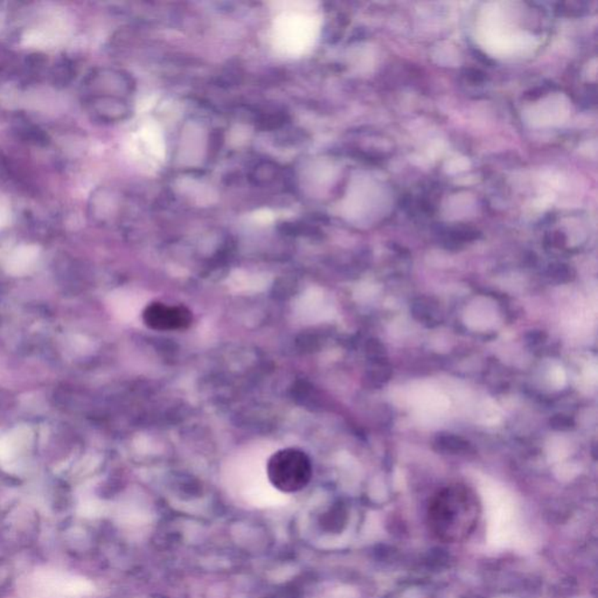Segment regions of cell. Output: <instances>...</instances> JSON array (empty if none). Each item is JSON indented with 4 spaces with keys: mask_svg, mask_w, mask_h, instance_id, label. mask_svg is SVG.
Segmentation results:
<instances>
[{
    "mask_svg": "<svg viewBox=\"0 0 598 598\" xmlns=\"http://www.w3.org/2000/svg\"><path fill=\"white\" fill-rule=\"evenodd\" d=\"M314 468L307 452L285 447L271 454L267 475L271 485L283 493H297L309 485Z\"/></svg>",
    "mask_w": 598,
    "mask_h": 598,
    "instance_id": "7a4b0ae2",
    "label": "cell"
},
{
    "mask_svg": "<svg viewBox=\"0 0 598 598\" xmlns=\"http://www.w3.org/2000/svg\"><path fill=\"white\" fill-rule=\"evenodd\" d=\"M13 132L17 135L19 139L25 141L27 144L36 145V146H46L49 143V137L40 126L29 122H19L13 128Z\"/></svg>",
    "mask_w": 598,
    "mask_h": 598,
    "instance_id": "52a82bcc",
    "label": "cell"
},
{
    "mask_svg": "<svg viewBox=\"0 0 598 598\" xmlns=\"http://www.w3.org/2000/svg\"><path fill=\"white\" fill-rule=\"evenodd\" d=\"M480 516V504L476 497L461 487H450L431 501L428 526L436 540L457 544L473 534Z\"/></svg>",
    "mask_w": 598,
    "mask_h": 598,
    "instance_id": "6da1fadb",
    "label": "cell"
},
{
    "mask_svg": "<svg viewBox=\"0 0 598 598\" xmlns=\"http://www.w3.org/2000/svg\"><path fill=\"white\" fill-rule=\"evenodd\" d=\"M136 89V82L129 72L114 68H95L83 79L82 98L89 96H118L130 98Z\"/></svg>",
    "mask_w": 598,
    "mask_h": 598,
    "instance_id": "3957f363",
    "label": "cell"
},
{
    "mask_svg": "<svg viewBox=\"0 0 598 598\" xmlns=\"http://www.w3.org/2000/svg\"><path fill=\"white\" fill-rule=\"evenodd\" d=\"M82 103L89 117L102 124L124 122L134 112L130 98L118 96H89L82 98Z\"/></svg>",
    "mask_w": 598,
    "mask_h": 598,
    "instance_id": "5b68a950",
    "label": "cell"
},
{
    "mask_svg": "<svg viewBox=\"0 0 598 598\" xmlns=\"http://www.w3.org/2000/svg\"><path fill=\"white\" fill-rule=\"evenodd\" d=\"M304 141V135L303 132H300V131H290V132H286L285 131V137L283 136H279L277 138V141H283V145L284 146H289V145H296L297 143H300V141Z\"/></svg>",
    "mask_w": 598,
    "mask_h": 598,
    "instance_id": "8fae6325",
    "label": "cell"
},
{
    "mask_svg": "<svg viewBox=\"0 0 598 598\" xmlns=\"http://www.w3.org/2000/svg\"><path fill=\"white\" fill-rule=\"evenodd\" d=\"M437 447L443 450L451 451H463L468 449V442L461 440V437L452 436V435H445V436H440L437 438Z\"/></svg>",
    "mask_w": 598,
    "mask_h": 598,
    "instance_id": "30bf717a",
    "label": "cell"
},
{
    "mask_svg": "<svg viewBox=\"0 0 598 598\" xmlns=\"http://www.w3.org/2000/svg\"><path fill=\"white\" fill-rule=\"evenodd\" d=\"M76 68L69 59H61L51 70L52 83L56 87H66L75 77Z\"/></svg>",
    "mask_w": 598,
    "mask_h": 598,
    "instance_id": "9c48e42d",
    "label": "cell"
},
{
    "mask_svg": "<svg viewBox=\"0 0 598 598\" xmlns=\"http://www.w3.org/2000/svg\"><path fill=\"white\" fill-rule=\"evenodd\" d=\"M141 319L152 331H184L193 323V314L185 305L152 302L143 310Z\"/></svg>",
    "mask_w": 598,
    "mask_h": 598,
    "instance_id": "277c9868",
    "label": "cell"
},
{
    "mask_svg": "<svg viewBox=\"0 0 598 598\" xmlns=\"http://www.w3.org/2000/svg\"><path fill=\"white\" fill-rule=\"evenodd\" d=\"M282 167L270 159H262L252 166L248 179L255 186H268L281 176Z\"/></svg>",
    "mask_w": 598,
    "mask_h": 598,
    "instance_id": "8992f818",
    "label": "cell"
},
{
    "mask_svg": "<svg viewBox=\"0 0 598 598\" xmlns=\"http://www.w3.org/2000/svg\"><path fill=\"white\" fill-rule=\"evenodd\" d=\"M551 423L558 429H568L570 427L569 418L565 417L563 415H558L553 421H551Z\"/></svg>",
    "mask_w": 598,
    "mask_h": 598,
    "instance_id": "4fadbf2b",
    "label": "cell"
},
{
    "mask_svg": "<svg viewBox=\"0 0 598 598\" xmlns=\"http://www.w3.org/2000/svg\"><path fill=\"white\" fill-rule=\"evenodd\" d=\"M289 116L284 112H267L257 114L256 128L263 131H277L288 123Z\"/></svg>",
    "mask_w": 598,
    "mask_h": 598,
    "instance_id": "ba28073f",
    "label": "cell"
},
{
    "mask_svg": "<svg viewBox=\"0 0 598 598\" xmlns=\"http://www.w3.org/2000/svg\"><path fill=\"white\" fill-rule=\"evenodd\" d=\"M209 144H210V146H209V152H210L212 155H217V151L220 150L221 146L224 144V134H222V132H219V130L215 131V132H213Z\"/></svg>",
    "mask_w": 598,
    "mask_h": 598,
    "instance_id": "7c38bea8",
    "label": "cell"
}]
</instances>
